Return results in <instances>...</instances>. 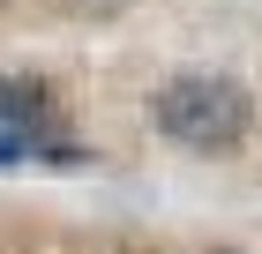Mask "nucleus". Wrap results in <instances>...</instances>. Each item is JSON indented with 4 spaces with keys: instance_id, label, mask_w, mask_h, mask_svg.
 I'll use <instances>...</instances> for the list:
<instances>
[{
    "instance_id": "nucleus-3",
    "label": "nucleus",
    "mask_w": 262,
    "mask_h": 254,
    "mask_svg": "<svg viewBox=\"0 0 262 254\" xmlns=\"http://www.w3.org/2000/svg\"><path fill=\"white\" fill-rule=\"evenodd\" d=\"M23 150H38V127H8V135H0V165H15Z\"/></svg>"
},
{
    "instance_id": "nucleus-2",
    "label": "nucleus",
    "mask_w": 262,
    "mask_h": 254,
    "mask_svg": "<svg viewBox=\"0 0 262 254\" xmlns=\"http://www.w3.org/2000/svg\"><path fill=\"white\" fill-rule=\"evenodd\" d=\"M45 82H0V120L8 127H45Z\"/></svg>"
},
{
    "instance_id": "nucleus-1",
    "label": "nucleus",
    "mask_w": 262,
    "mask_h": 254,
    "mask_svg": "<svg viewBox=\"0 0 262 254\" xmlns=\"http://www.w3.org/2000/svg\"><path fill=\"white\" fill-rule=\"evenodd\" d=\"M150 112H158V127L180 150H202V157H225V150H240L247 127H255V98H247V82L232 75H172L150 98Z\"/></svg>"
}]
</instances>
